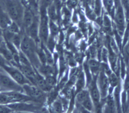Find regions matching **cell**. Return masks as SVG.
<instances>
[{
    "label": "cell",
    "mask_w": 129,
    "mask_h": 113,
    "mask_svg": "<svg viewBox=\"0 0 129 113\" xmlns=\"http://www.w3.org/2000/svg\"><path fill=\"white\" fill-rule=\"evenodd\" d=\"M39 44L25 34L20 48V50L27 57L32 65L36 69H37L41 65L37 54V48Z\"/></svg>",
    "instance_id": "obj_1"
},
{
    "label": "cell",
    "mask_w": 129,
    "mask_h": 113,
    "mask_svg": "<svg viewBox=\"0 0 129 113\" xmlns=\"http://www.w3.org/2000/svg\"><path fill=\"white\" fill-rule=\"evenodd\" d=\"M24 0H6L5 9L12 21L21 27L26 5Z\"/></svg>",
    "instance_id": "obj_2"
},
{
    "label": "cell",
    "mask_w": 129,
    "mask_h": 113,
    "mask_svg": "<svg viewBox=\"0 0 129 113\" xmlns=\"http://www.w3.org/2000/svg\"><path fill=\"white\" fill-rule=\"evenodd\" d=\"M32 100L24 93L15 91H0V104L8 105L21 102H31Z\"/></svg>",
    "instance_id": "obj_3"
},
{
    "label": "cell",
    "mask_w": 129,
    "mask_h": 113,
    "mask_svg": "<svg viewBox=\"0 0 129 113\" xmlns=\"http://www.w3.org/2000/svg\"><path fill=\"white\" fill-rule=\"evenodd\" d=\"M2 91L22 92V87L1 69L0 71V91Z\"/></svg>",
    "instance_id": "obj_4"
},
{
    "label": "cell",
    "mask_w": 129,
    "mask_h": 113,
    "mask_svg": "<svg viewBox=\"0 0 129 113\" xmlns=\"http://www.w3.org/2000/svg\"><path fill=\"white\" fill-rule=\"evenodd\" d=\"M39 38L41 43L46 45L50 36L49 19L48 17L47 11L39 12Z\"/></svg>",
    "instance_id": "obj_5"
},
{
    "label": "cell",
    "mask_w": 129,
    "mask_h": 113,
    "mask_svg": "<svg viewBox=\"0 0 129 113\" xmlns=\"http://www.w3.org/2000/svg\"><path fill=\"white\" fill-rule=\"evenodd\" d=\"M1 69L4 70L16 82L21 86L26 84L31 83L18 67L12 65L11 63L6 64L1 67Z\"/></svg>",
    "instance_id": "obj_6"
},
{
    "label": "cell",
    "mask_w": 129,
    "mask_h": 113,
    "mask_svg": "<svg viewBox=\"0 0 129 113\" xmlns=\"http://www.w3.org/2000/svg\"><path fill=\"white\" fill-rule=\"evenodd\" d=\"M125 13L121 3L119 2L116 7L114 13V22L116 28L118 32V34L122 36L124 34L126 26Z\"/></svg>",
    "instance_id": "obj_7"
},
{
    "label": "cell",
    "mask_w": 129,
    "mask_h": 113,
    "mask_svg": "<svg viewBox=\"0 0 129 113\" xmlns=\"http://www.w3.org/2000/svg\"><path fill=\"white\" fill-rule=\"evenodd\" d=\"M96 82L100 92L101 98H106L109 94V91L110 90L108 76L100 70L97 76Z\"/></svg>",
    "instance_id": "obj_8"
},
{
    "label": "cell",
    "mask_w": 129,
    "mask_h": 113,
    "mask_svg": "<svg viewBox=\"0 0 129 113\" xmlns=\"http://www.w3.org/2000/svg\"><path fill=\"white\" fill-rule=\"evenodd\" d=\"M97 77H93L89 85V92L91 98L94 105L95 110L99 109L101 104V96L96 82Z\"/></svg>",
    "instance_id": "obj_9"
},
{
    "label": "cell",
    "mask_w": 129,
    "mask_h": 113,
    "mask_svg": "<svg viewBox=\"0 0 129 113\" xmlns=\"http://www.w3.org/2000/svg\"><path fill=\"white\" fill-rule=\"evenodd\" d=\"M22 92L32 100L40 99L43 97L44 92L37 86L32 83L26 84L22 86Z\"/></svg>",
    "instance_id": "obj_10"
},
{
    "label": "cell",
    "mask_w": 129,
    "mask_h": 113,
    "mask_svg": "<svg viewBox=\"0 0 129 113\" xmlns=\"http://www.w3.org/2000/svg\"><path fill=\"white\" fill-rule=\"evenodd\" d=\"M39 24L40 15L36 14L35 16L34 21L30 27L24 31L26 35L32 39L38 44L41 43L39 38Z\"/></svg>",
    "instance_id": "obj_11"
},
{
    "label": "cell",
    "mask_w": 129,
    "mask_h": 113,
    "mask_svg": "<svg viewBox=\"0 0 129 113\" xmlns=\"http://www.w3.org/2000/svg\"><path fill=\"white\" fill-rule=\"evenodd\" d=\"M13 112L33 111L37 109V106L30 102H21L12 103L8 105Z\"/></svg>",
    "instance_id": "obj_12"
},
{
    "label": "cell",
    "mask_w": 129,
    "mask_h": 113,
    "mask_svg": "<svg viewBox=\"0 0 129 113\" xmlns=\"http://www.w3.org/2000/svg\"><path fill=\"white\" fill-rule=\"evenodd\" d=\"M12 21V19L9 17L6 9L0 5V27L3 30H6L10 25Z\"/></svg>",
    "instance_id": "obj_13"
},
{
    "label": "cell",
    "mask_w": 129,
    "mask_h": 113,
    "mask_svg": "<svg viewBox=\"0 0 129 113\" xmlns=\"http://www.w3.org/2000/svg\"><path fill=\"white\" fill-rule=\"evenodd\" d=\"M35 85L37 86L38 88L41 89L44 92H49L53 89L48 85L44 77L37 71V76L35 81Z\"/></svg>",
    "instance_id": "obj_14"
},
{
    "label": "cell",
    "mask_w": 129,
    "mask_h": 113,
    "mask_svg": "<svg viewBox=\"0 0 129 113\" xmlns=\"http://www.w3.org/2000/svg\"><path fill=\"white\" fill-rule=\"evenodd\" d=\"M87 64L92 77H97L100 71L101 63L96 58H91L89 60Z\"/></svg>",
    "instance_id": "obj_15"
},
{
    "label": "cell",
    "mask_w": 129,
    "mask_h": 113,
    "mask_svg": "<svg viewBox=\"0 0 129 113\" xmlns=\"http://www.w3.org/2000/svg\"><path fill=\"white\" fill-rule=\"evenodd\" d=\"M76 92L84 89L85 85V78L84 73L82 72L78 74V77L75 83Z\"/></svg>",
    "instance_id": "obj_16"
},
{
    "label": "cell",
    "mask_w": 129,
    "mask_h": 113,
    "mask_svg": "<svg viewBox=\"0 0 129 113\" xmlns=\"http://www.w3.org/2000/svg\"><path fill=\"white\" fill-rule=\"evenodd\" d=\"M78 104L81 106L83 109L89 111H93V110H95L94 105H93V102L90 96H89L82 102Z\"/></svg>",
    "instance_id": "obj_17"
},
{
    "label": "cell",
    "mask_w": 129,
    "mask_h": 113,
    "mask_svg": "<svg viewBox=\"0 0 129 113\" xmlns=\"http://www.w3.org/2000/svg\"><path fill=\"white\" fill-rule=\"evenodd\" d=\"M51 109L54 112H61L63 109V104L61 99L56 98L50 104Z\"/></svg>",
    "instance_id": "obj_18"
},
{
    "label": "cell",
    "mask_w": 129,
    "mask_h": 113,
    "mask_svg": "<svg viewBox=\"0 0 129 113\" xmlns=\"http://www.w3.org/2000/svg\"><path fill=\"white\" fill-rule=\"evenodd\" d=\"M47 13L49 20L54 21H55L56 20L57 18V13L56 11V6L54 2H53V4H51L48 8Z\"/></svg>",
    "instance_id": "obj_19"
},
{
    "label": "cell",
    "mask_w": 129,
    "mask_h": 113,
    "mask_svg": "<svg viewBox=\"0 0 129 113\" xmlns=\"http://www.w3.org/2000/svg\"><path fill=\"white\" fill-rule=\"evenodd\" d=\"M89 96H90V94L88 90L84 89L80 90L78 92H76V95L75 96V99L76 102L78 104H80L85 98L88 97Z\"/></svg>",
    "instance_id": "obj_20"
},
{
    "label": "cell",
    "mask_w": 129,
    "mask_h": 113,
    "mask_svg": "<svg viewBox=\"0 0 129 113\" xmlns=\"http://www.w3.org/2000/svg\"><path fill=\"white\" fill-rule=\"evenodd\" d=\"M124 92L125 94V101L126 105H129V72L126 75L124 81Z\"/></svg>",
    "instance_id": "obj_21"
},
{
    "label": "cell",
    "mask_w": 129,
    "mask_h": 113,
    "mask_svg": "<svg viewBox=\"0 0 129 113\" xmlns=\"http://www.w3.org/2000/svg\"><path fill=\"white\" fill-rule=\"evenodd\" d=\"M108 78L110 88H112V89L117 88L119 85V82L117 74L114 72H112L110 75L108 76Z\"/></svg>",
    "instance_id": "obj_22"
},
{
    "label": "cell",
    "mask_w": 129,
    "mask_h": 113,
    "mask_svg": "<svg viewBox=\"0 0 129 113\" xmlns=\"http://www.w3.org/2000/svg\"><path fill=\"white\" fill-rule=\"evenodd\" d=\"M5 30L10 32L11 33L17 34L20 33L22 31V28L17 22L12 21L10 25L8 26V27Z\"/></svg>",
    "instance_id": "obj_23"
},
{
    "label": "cell",
    "mask_w": 129,
    "mask_h": 113,
    "mask_svg": "<svg viewBox=\"0 0 129 113\" xmlns=\"http://www.w3.org/2000/svg\"><path fill=\"white\" fill-rule=\"evenodd\" d=\"M54 0H39L38 2V7L39 12L47 11L48 8L53 4Z\"/></svg>",
    "instance_id": "obj_24"
},
{
    "label": "cell",
    "mask_w": 129,
    "mask_h": 113,
    "mask_svg": "<svg viewBox=\"0 0 129 113\" xmlns=\"http://www.w3.org/2000/svg\"><path fill=\"white\" fill-rule=\"evenodd\" d=\"M49 26L50 33L49 37L55 38L57 35L58 32H59V28H58V26L56 24L55 21L49 20Z\"/></svg>",
    "instance_id": "obj_25"
},
{
    "label": "cell",
    "mask_w": 129,
    "mask_h": 113,
    "mask_svg": "<svg viewBox=\"0 0 129 113\" xmlns=\"http://www.w3.org/2000/svg\"><path fill=\"white\" fill-rule=\"evenodd\" d=\"M45 79H46V81L48 85H49L50 88L53 89L55 86L56 83H57V80L56 77L54 76V75H49L44 77Z\"/></svg>",
    "instance_id": "obj_26"
},
{
    "label": "cell",
    "mask_w": 129,
    "mask_h": 113,
    "mask_svg": "<svg viewBox=\"0 0 129 113\" xmlns=\"http://www.w3.org/2000/svg\"><path fill=\"white\" fill-rule=\"evenodd\" d=\"M101 58L102 62L104 63H108V56H109V51L106 47H103L101 49Z\"/></svg>",
    "instance_id": "obj_27"
},
{
    "label": "cell",
    "mask_w": 129,
    "mask_h": 113,
    "mask_svg": "<svg viewBox=\"0 0 129 113\" xmlns=\"http://www.w3.org/2000/svg\"><path fill=\"white\" fill-rule=\"evenodd\" d=\"M123 53L125 61L129 62V39L126 41L123 48Z\"/></svg>",
    "instance_id": "obj_28"
},
{
    "label": "cell",
    "mask_w": 129,
    "mask_h": 113,
    "mask_svg": "<svg viewBox=\"0 0 129 113\" xmlns=\"http://www.w3.org/2000/svg\"><path fill=\"white\" fill-rule=\"evenodd\" d=\"M103 22H104V25L106 29H110L111 27V21L110 18H109L108 16H105Z\"/></svg>",
    "instance_id": "obj_29"
},
{
    "label": "cell",
    "mask_w": 129,
    "mask_h": 113,
    "mask_svg": "<svg viewBox=\"0 0 129 113\" xmlns=\"http://www.w3.org/2000/svg\"><path fill=\"white\" fill-rule=\"evenodd\" d=\"M9 63H9L4 56H2V55L0 54V67L1 68L3 66H4L6 64H7Z\"/></svg>",
    "instance_id": "obj_30"
},
{
    "label": "cell",
    "mask_w": 129,
    "mask_h": 113,
    "mask_svg": "<svg viewBox=\"0 0 129 113\" xmlns=\"http://www.w3.org/2000/svg\"><path fill=\"white\" fill-rule=\"evenodd\" d=\"M26 5H35L37 4L36 0H24ZM38 5V4H37Z\"/></svg>",
    "instance_id": "obj_31"
},
{
    "label": "cell",
    "mask_w": 129,
    "mask_h": 113,
    "mask_svg": "<svg viewBox=\"0 0 129 113\" xmlns=\"http://www.w3.org/2000/svg\"><path fill=\"white\" fill-rule=\"evenodd\" d=\"M3 33H4V30L0 27V37H3Z\"/></svg>",
    "instance_id": "obj_32"
},
{
    "label": "cell",
    "mask_w": 129,
    "mask_h": 113,
    "mask_svg": "<svg viewBox=\"0 0 129 113\" xmlns=\"http://www.w3.org/2000/svg\"><path fill=\"white\" fill-rule=\"evenodd\" d=\"M67 1V0H61V1L62 2H66Z\"/></svg>",
    "instance_id": "obj_33"
},
{
    "label": "cell",
    "mask_w": 129,
    "mask_h": 113,
    "mask_svg": "<svg viewBox=\"0 0 129 113\" xmlns=\"http://www.w3.org/2000/svg\"><path fill=\"white\" fill-rule=\"evenodd\" d=\"M38 1H39V0H36V1H37V4H38Z\"/></svg>",
    "instance_id": "obj_34"
}]
</instances>
